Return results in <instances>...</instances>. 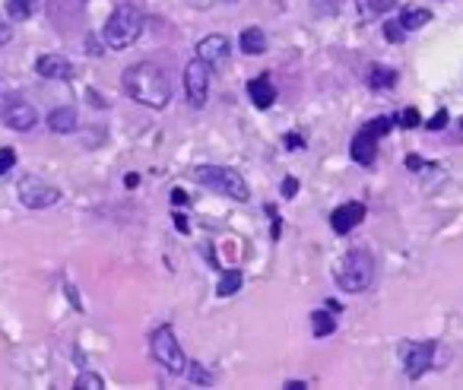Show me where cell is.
<instances>
[{"label":"cell","instance_id":"1","mask_svg":"<svg viewBox=\"0 0 463 390\" xmlns=\"http://www.w3.org/2000/svg\"><path fill=\"white\" fill-rule=\"evenodd\" d=\"M124 92L133 99V102L146 105V108H165L171 102V83H168V73L162 67L149 64H133L124 70V80H121Z\"/></svg>","mask_w":463,"mask_h":390},{"label":"cell","instance_id":"2","mask_svg":"<svg viewBox=\"0 0 463 390\" xmlns=\"http://www.w3.org/2000/svg\"><path fill=\"white\" fill-rule=\"evenodd\" d=\"M140 32H143V13H140L133 4H121V7L108 16L105 29H101V39H105L108 48L124 51V48H130L133 42L140 39Z\"/></svg>","mask_w":463,"mask_h":390},{"label":"cell","instance_id":"3","mask_svg":"<svg viewBox=\"0 0 463 390\" xmlns=\"http://www.w3.org/2000/svg\"><path fill=\"white\" fill-rule=\"evenodd\" d=\"M374 279V257L365 248H352L336 267V286L342 292H365Z\"/></svg>","mask_w":463,"mask_h":390},{"label":"cell","instance_id":"4","mask_svg":"<svg viewBox=\"0 0 463 390\" xmlns=\"http://www.w3.org/2000/svg\"><path fill=\"white\" fill-rule=\"evenodd\" d=\"M197 181H200L206 191L226 194V197L238 200V203H245V200L251 197L247 181L241 178L235 168H226V165H200V168H197Z\"/></svg>","mask_w":463,"mask_h":390},{"label":"cell","instance_id":"5","mask_svg":"<svg viewBox=\"0 0 463 390\" xmlns=\"http://www.w3.org/2000/svg\"><path fill=\"white\" fill-rule=\"evenodd\" d=\"M390 127H393L390 118H374V121H368L365 127L352 137V146H349L352 162H359V165H371L374 156H378V140L384 134H390Z\"/></svg>","mask_w":463,"mask_h":390},{"label":"cell","instance_id":"6","mask_svg":"<svg viewBox=\"0 0 463 390\" xmlns=\"http://www.w3.org/2000/svg\"><path fill=\"white\" fill-rule=\"evenodd\" d=\"M149 349H152V358H156L162 368H168L171 375H181L184 365H187V358H184V349L181 343L175 339V333H171V327H159L156 333H152L149 339Z\"/></svg>","mask_w":463,"mask_h":390},{"label":"cell","instance_id":"7","mask_svg":"<svg viewBox=\"0 0 463 390\" xmlns=\"http://www.w3.org/2000/svg\"><path fill=\"white\" fill-rule=\"evenodd\" d=\"M0 121L10 130H16V134H29L38 124V111H35V105L25 102L19 92H10V96L0 99Z\"/></svg>","mask_w":463,"mask_h":390},{"label":"cell","instance_id":"8","mask_svg":"<svg viewBox=\"0 0 463 390\" xmlns=\"http://www.w3.org/2000/svg\"><path fill=\"white\" fill-rule=\"evenodd\" d=\"M16 194H19V203L29 206V210H48V206H54L61 200V191L54 184H48V181H42L38 175H25L19 181Z\"/></svg>","mask_w":463,"mask_h":390},{"label":"cell","instance_id":"9","mask_svg":"<svg viewBox=\"0 0 463 390\" xmlns=\"http://www.w3.org/2000/svg\"><path fill=\"white\" fill-rule=\"evenodd\" d=\"M209 70H213V67L200 58L187 61V67H184V92H187V102L194 105V108H203V105H206L209 77H213Z\"/></svg>","mask_w":463,"mask_h":390},{"label":"cell","instance_id":"10","mask_svg":"<svg viewBox=\"0 0 463 390\" xmlns=\"http://www.w3.org/2000/svg\"><path fill=\"white\" fill-rule=\"evenodd\" d=\"M435 365V343H412L406 346L403 352V368H406V377H422L425 371Z\"/></svg>","mask_w":463,"mask_h":390},{"label":"cell","instance_id":"11","mask_svg":"<svg viewBox=\"0 0 463 390\" xmlns=\"http://www.w3.org/2000/svg\"><path fill=\"white\" fill-rule=\"evenodd\" d=\"M365 219V203H342V206H336L333 213H330V225H333V232L336 235H349V232L355 229V225Z\"/></svg>","mask_w":463,"mask_h":390},{"label":"cell","instance_id":"12","mask_svg":"<svg viewBox=\"0 0 463 390\" xmlns=\"http://www.w3.org/2000/svg\"><path fill=\"white\" fill-rule=\"evenodd\" d=\"M35 73L44 80H73V64L61 54H42L35 61Z\"/></svg>","mask_w":463,"mask_h":390},{"label":"cell","instance_id":"13","mask_svg":"<svg viewBox=\"0 0 463 390\" xmlns=\"http://www.w3.org/2000/svg\"><path fill=\"white\" fill-rule=\"evenodd\" d=\"M228 39L226 35H206V39H200V45H197V58L200 61H206L209 67H216V64H222V61L228 58Z\"/></svg>","mask_w":463,"mask_h":390},{"label":"cell","instance_id":"14","mask_svg":"<svg viewBox=\"0 0 463 390\" xmlns=\"http://www.w3.org/2000/svg\"><path fill=\"white\" fill-rule=\"evenodd\" d=\"M247 96H251V102L257 105V108H270V105L276 102V86H273L270 77H257L247 83Z\"/></svg>","mask_w":463,"mask_h":390},{"label":"cell","instance_id":"15","mask_svg":"<svg viewBox=\"0 0 463 390\" xmlns=\"http://www.w3.org/2000/svg\"><path fill=\"white\" fill-rule=\"evenodd\" d=\"M48 130H54V134H73L76 130V111L73 108H54L48 115Z\"/></svg>","mask_w":463,"mask_h":390},{"label":"cell","instance_id":"16","mask_svg":"<svg viewBox=\"0 0 463 390\" xmlns=\"http://www.w3.org/2000/svg\"><path fill=\"white\" fill-rule=\"evenodd\" d=\"M425 23H431V10H425V7H406L403 13H400V26H403L406 32H416Z\"/></svg>","mask_w":463,"mask_h":390},{"label":"cell","instance_id":"17","mask_svg":"<svg viewBox=\"0 0 463 390\" xmlns=\"http://www.w3.org/2000/svg\"><path fill=\"white\" fill-rule=\"evenodd\" d=\"M241 51H245V54H264L266 51L264 29H257V26L245 29V32H241Z\"/></svg>","mask_w":463,"mask_h":390},{"label":"cell","instance_id":"18","mask_svg":"<svg viewBox=\"0 0 463 390\" xmlns=\"http://www.w3.org/2000/svg\"><path fill=\"white\" fill-rule=\"evenodd\" d=\"M368 86L371 89H390V86H397V70H390L384 64H374L368 70Z\"/></svg>","mask_w":463,"mask_h":390},{"label":"cell","instance_id":"19","mask_svg":"<svg viewBox=\"0 0 463 390\" xmlns=\"http://www.w3.org/2000/svg\"><path fill=\"white\" fill-rule=\"evenodd\" d=\"M333 330H336L333 311H314L311 314V333H314V336H330Z\"/></svg>","mask_w":463,"mask_h":390},{"label":"cell","instance_id":"20","mask_svg":"<svg viewBox=\"0 0 463 390\" xmlns=\"http://www.w3.org/2000/svg\"><path fill=\"white\" fill-rule=\"evenodd\" d=\"M241 273L238 270H228V273H222V279L216 282V295H219V298H228V295H235L241 289Z\"/></svg>","mask_w":463,"mask_h":390},{"label":"cell","instance_id":"21","mask_svg":"<svg viewBox=\"0 0 463 390\" xmlns=\"http://www.w3.org/2000/svg\"><path fill=\"white\" fill-rule=\"evenodd\" d=\"M393 4H397V0H355L359 13L368 16V20H371V16H384L387 10H393Z\"/></svg>","mask_w":463,"mask_h":390},{"label":"cell","instance_id":"22","mask_svg":"<svg viewBox=\"0 0 463 390\" xmlns=\"http://www.w3.org/2000/svg\"><path fill=\"white\" fill-rule=\"evenodd\" d=\"M35 10V0H6V16L10 20H29Z\"/></svg>","mask_w":463,"mask_h":390},{"label":"cell","instance_id":"23","mask_svg":"<svg viewBox=\"0 0 463 390\" xmlns=\"http://www.w3.org/2000/svg\"><path fill=\"white\" fill-rule=\"evenodd\" d=\"M184 371H187V381L197 384V387H209V384H213V375H209L203 365H197V362H187V365H184Z\"/></svg>","mask_w":463,"mask_h":390},{"label":"cell","instance_id":"24","mask_svg":"<svg viewBox=\"0 0 463 390\" xmlns=\"http://www.w3.org/2000/svg\"><path fill=\"white\" fill-rule=\"evenodd\" d=\"M101 387H105V381L99 375H92V371H82L76 377V390H101Z\"/></svg>","mask_w":463,"mask_h":390},{"label":"cell","instance_id":"25","mask_svg":"<svg viewBox=\"0 0 463 390\" xmlns=\"http://www.w3.org/2000/svg\"><path fill=\"white\" fill-rule=\"evenodd\" d=\"M384 39H387V42H393V45H400V42L406 39V29L400 26V20L384 23Z\"/></svg>","mask_w":463,"mask_h":390},{"label":"cell","instance_id":"26","mask_svg":"<svg viewBox=\"0 0 463 390\" xmlns=\"http://www.w3.org/2000/svg\"><path fill=\"white\" fill-rule=\"evenodd\" d=\"M419 124H422V115H419V108H403V111H400V127L412 130V127H419Z\"/></svg>","mask_w":463,"mask_h":390},{"label":"cell","instance_id":"27","mask_svg":"<svg viewBox=\"0 0 463 390\" xmlns=\"http://www.w3.org/2000/svg\"><path fill=\"white\" fill-rule=\"evenodd\" d=\"M13 165H16V153H13L10 146H4V149H0V178H4Z\"/></svg>","mask_w":463,"mask_h":390},{"label":"cell","instance_id":"28","mask_svg":"<svg viewBox=\"0 0 463 390\" xmlns=\"http://www.w3.org/2000/svg\"><path fill=\"white\" fill-rule=\"evenodd\" d=\"M279 194H283L285 200H292V197L298 194V181H295V178H285L283 184H279Z\"/></svg>","mask_w":463,"mask_h":390},{"label":"cell","instance_id":"29","mask_svg":"<svg viewBox=\"0 0 463 390\" xmlns=\"http://www.w3.org/2000/svg\"><path fill=\"white\" fill-rule=\"evenodd\" d=\"M444 124H447V111H444V108H441V111H438V115H435V118H431V121H428V124H425V127H428V130H441V127H444Z\"/></svg>","mask_w":463,"mask_h":390},{"label":"cell","instance_id":"30","mask_svg":"<svg viewBox=\"0 0 463 390\" xmlns=\"http://www.w3.org/2000/svg\"><path fill=\"white\" fill-rule=\"evenodd\" d=\"M10 42H13V29H10V23H0V48L10 45Z\"/></svg>","mask_w":463,"mask_h":390},{"label":"cell","instance_id":"31","mask_svg":"<svg viewBox=\"0 0 463 390\" xmlns=\"http://www.w3.org/2000/svg\"><path fill=\"white\" fill-rule=\"evenodd\" d=\"M285 146H289V149H302L304 146V143H302V137H298V134H285Z\"/></svg>","mask_w":463,"mask_h":390},{"label":"cell","instance_id":"32","mask_svg":"<svg viewBox=\"0 0 463 390\" xmlns=\"http://www.w3.org/2000/svg\"><path fill=\"white\" fill-rule=\"evenodd\" d=\"M171 203H175V206H184V203H187V194H184L181 187H175V191H171Z\"/></svg>","mask_w":463,"mask_h":390},{"label":"cell","instance_id":"33","mask_svg":"<svg viewBox=\"0 0 463 390\" xmlns=\"http://www.w3.org/2000/svg\"><path fill=\"white\" fill-rule=\"evenodd\" d=\"M406 168H409V172H419V168H425V162L419 159V156H406Z\"/></svg>","mask_w":463,"mask_h":390},{"label":"cell","instance_id":"34","mask_svg":"<svg viewBox=\"0 0 463 390\" xmlns=\"http://www.w3.org/2000/svg\"><path fill=\"white\" fill-rule=\"evenodd\" d=\"M283 387H285V390H304V387H308V384H304V381H285Z\"/></svg>","mask_w":463,"mask_h":390},{"label":"cell","instance_id":"35","mask_svg":"<svg viewBox=\"0 0 463 390\" xmlns=\"http://www.w3.org/2000/svg\"><path fill=\"white\" fill-rule=\"evenodd\" d=\"M175 225H178V232H187L190 229V222L184 216H175Z\"/></svg>","mask_w":463,"mask_h":390},{"label":"cell","instance_id":"36","mask_svg":"<svg viewBox=\"0 0 463 390\" xmlns=\"http://www.w3.org/2000/svg\"><path fill=\"white\" fill-rule=\"evenodd\" d=\"M124 184H127V187H137V184H140V175H127Z\"/></svg>","mask_w":463,"mask_h":390},{"label":"cell","instance_id":"37","mask_svg":"<svg viewBox=\"0 0 463 390\" xmlns=\"http://www.w3.org/2000/svg\"><path fill=\"white\" fill-rule=\"evenodd\" d=\"M460 130H463V118H460Z\"/></svg>","mask_w":463,"mask_h":390},{"label":"cell","instance_id":"38","mask_svg":"<svg viewBox=\"0 0 463 390\" xmlns=\"http://www.w3.org/2000/svg\"><path fill=\"white\" fill-rule=\"evenodd\" d=\"M226 4H235V0H226Z\"/></svg>","mask_w":463,"mask_h":390}]
</instances>
